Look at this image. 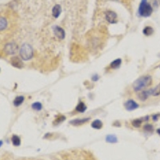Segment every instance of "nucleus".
Segmentation results:
<instances>
[{
  "mask_svg": "<svg viewBox=\"0 0 160 160\" xmlns=\"http://www.w3.org/2000/svg\"><path fill=\"white\" fill-rule=\"evenodd\" d=\"M4 51L7 55H15L18 51V46L15 43H8L4 47Z\"/></svg>",
  "mask_w": 160,
  "mask_h": 160,
  "instance_id": "4",
  "label": "nucleus"
},
{
  "mask_svg": "<svg viewBox=\"0 0 160 160\" xmlns=\"http://www.w3.org/2000/svg\"><path fill=\"white\" fill-rule=\"evenodd\" d=\"M138 107H139V104L133 99H129V100L126 102L125 108L129 111L134 110L137 109Z\"/></svg>",
  "mask_w": 160,
  "mask_h": 160,
  "instance_id": "6",
  "label": "nucleus"
},
{
  "mask_svg": "<svg viewBox=\"0 0 160 160\" xmlns=\"http://www.w3.org/2000/svg\"><path fill=\"white\" fill-rule=\"evenodd\" d=\"M151 94L153 96H159L160 95V83L155 88L151 90Z\"/></svg>",
  "mask_w": 160,
  "mask_h": 160,
  "instance_id": "19",
  "label": "nucleus"
},
{
  "mask_svg": "<svg viewBox=\"0 0 160 160\" xmlns=\"http://www.w3.org/2000/svg\"><path fill=\"white\" fill-rule=\"evenodd\" d=\"M150 95H151V90H142L138 94V98L140 99L141 101H146Z\"/></svg>",
  "mask_w": 160,
  "mask_h": 160,
  "instance_id": "10",
  "label": "nucleus"
},
{
  "mask_svg": "<svg viewBox=\"0 0 160 160\" xmlns=\"http://www.w3.org/2000/svg\"><path fill=\"white\" fill-rule=\"evenodd\" d=\"M157 133L159 134L160 135V128H159V129H157Z\"/></svg>",
  "mask_w": 160,
  "mask_h": 160,
  "instance_id": "27",
  "label": "nucleus"
},
{
  "mask_svg": "<svg viewBox=\"0 0 160 160\" xmlns=\"http://www.w3.org/2000/svg\"><path fill=\"white\" fill-rule=\"evenodd\" d=\"M98 78V74H95V75H94V76L92 77V79H93L94 81H97Z\"/></svg>",
  "mask_w": 160,
  "mask_h": 160,
  "instance_id": "26",
  "label": "nucleus"
},
{
  "mask_svg": "<svg viewBox=\"0 0 160 160\" xmlns=\"http://www.w3.org/2000/svg\"><path fill=\"white\" fill-rule=\"evenodd\" d=\"M19 55L20 57L24 61L29 60V59H32V57L34 55V49L30 44L24 43V44L22 45V47L20 48Z\"/></svg>",
  "mask_w": 160,
  "mask_h": 160,
  "instance_id": "2",
  "label": "nucleus"
},
{
  "mask_svg": "<svg viewBox=\"0 0 160 160\" xmlns=\"http://www.w3.org/2000/svg\"><path fill=\"white\" fill-rule=\"evenodd\" d=\"M90 120V118H76L74 120H71L70 122V124L74 126H80L86 123L87 122Z\"/></svg>",
  "mask_w": 160,
  "mask_h": 160,
  "instance_id": "9",
  "label": "nucleus"
},
{
  "mask_svg": "<svg viewBox=\"0 0 160 160\" xmlns=\"http://www.w3.org/2000/svg\"><path fill=\"white\" fill-rule=\"evenodd\" d=\"M91 127L94 129H96V130H99L102 127V123L101 120L99 119H95L92 123H91Z\"/></svg>",
  "mask_w": 160,
  "mask_h": 160,
  "instance_id": "14",
  "label": "nucleus"
},
{
  "mask_svg": "<svg viewBox=\"0 0 160 160\" xmlns=\"http://www.w3.org/2000/svg\"><path fill=\"white\" fill-rule=\"evenodd\" d=\"M8 22L5 17H0V31L7 27Z\"/></svg>",
  "mask_w": 160,
  "mask_h": 160,
  "instance_id": "12",
  "label": "nucleus"
},
{
  "mask_svg": "<svg viewBox=\"0 0 160 160\" xmlns=\"http://www.w3.org/2000/svg\"><path fill=\"white\" fill-rule=\"evenodd\" d=\"M61 11H62L61 6H60L59 4H56V5L54 6V7L52 9V15L54 16L55 19H57V18H59V16L60 15Z\"/></svg>",
  "mask_w": 160,
  "mask_h": 160,
  "instance_id": "11",
  "label": "nucleus"
},
{
  "mask_svg": "<svg viewBox=\"0 0 160 160\" xmlns=\"http://www.w3.org/2000/svg\"><path fill=\"white\" fill-rule=\"evenodd\" d=\"M122 63V59H115V60H114L112 63H110V68H112V69H116L118 67H119L120 65H121Z\"/></svg>",
  "mask_w": 160,
  "mask_h": 160,
  "instance_id": "16",
  "label": "nucleus"
},
{
  "mask_svg": "<svg viewBox=\"0 0 160 160\" xmlns=\"http://www.w3.org/2000/svg\"><path fill=\"white\" fill-rule=\"evenodd\" d=\"M146 131H152L153 130H154V127H153V126L151 124H146L144 126V127H143Z\"/></svg>",
  "mask_w": 160,
  "mask_h": 160,
  "instance_id": "24",
  "label": "nucleus"
},
{
  "mask_svg": "<svg viewBox=\"0 0 160 160\" xmlns=\"http://www.w3.org/2000/svg\"><path fill=\"white\" fill-rule=\"evenodd\" d=\"M2 144H3V141H0V147L2 146Z\"/></svg>",
  "mask_w": 160,
  "mask_h": 160,
  "instance_id": "28",
  "label": "nucleus"
},
{
  "mask_svg": "<svg viewBox=\"0 0 160 160\" xmlns=\"http://www.w3.org/2000/svg\"><path fill=\"white\" fill-rule=\"evenodd\" d=\"M153 12V8L151 4L148 3L147 1L141 2L139 7V15L142 17H149L151 15Z\"/></svg>",
  "mask_w": 160,
  "mask_h": 160,
  "instance_id": "3",
  "label": "nucleus"
},
{
  "mask_svg": "<svg viewBox=\"0 0 160 160\" xmlns=\"http://www.w3.org/2000/svg\"><path fill=\"white\" fill-rule=\"evenodd\" d=\"M11 142L13 145L15 146V147H19L21 144V139H20V138L18 135H15L12 136Z\"/></svg>",
  "mask_w": 160,
  "mask_h": 160,
  "instance_id": "17",
  "label": "nucleus"
},
{
  "mask_svg": "<svg viewBox=\"0 0 160 160\" xmlns=\"http://www.w3.org/2000/svg\"><path fill=\"white\" fill-rule=\"evenodd\" d=\"M143 33L146 36H150V35H151L154 33V30H153V28L151 27H144L143 29Z\"/></svg>",
  "mask_w": 160,
  "mask_h": 160,
  "instance_id": "20",
  "label": "nucleus"
},
{
  "mask_svg": "<svg viewBox=\"0 0 160 160\" xmlns=\"http://www.w3.org/2000/svg\"><path fill=\"white\" fill-rule=\"evenodd\" d=\"M32 108L35 110H42V108H43V106H42V104L40 102H34L32 104Z\"/></svg>",
  "mask_w": 160,
  "mask_h": 160,
  "instance_id": "22",
  "label": "nucleus"
},
{
  "mask_svg": "<svg viewBox=\"0 0 160 160\" xmlns=\"http://www.w3.org/2000/svg\"><path fill=\"white\" fill-rule=\"evenodd\" d=\"M160 116L159 114H154L152 116V118L154 121H156V120H158V118H159V117Z\"/></svg>",
  "mask_w": 160,
  "mask_h": 160,
  "instance_id": "25",
  "label": "nucleus"
},
{
  "mask_svg": "<svg viewBox=\"0 0 160 160\" xmlns=\"http://www.w3.org/2000/svg\"><path fill=\"white\" fill-rule=\"evenodd\" d=\"M11 65L14 67L15 68H19V69H21L23 67V61L17 56H14L12 57L11 59Z\"/></svg>",
  "mask_w": 160,
  "mask_h": 160,
  "instance_id": "7",
  "label": "nucleus"
},
{
  "mask_svg": "<svg viewBox=\"0 0 160 160\" xmlns=\"http://www.w3.org/2000/svg\"><path fill=\"white\" fill-rule=\"evenodd\" d=\"M86 110V106L85 105V103L84 102H78V104L76 106V108H75V110L76 111H78V112H84L85 110Z\"/></svg>",
  "mask_w": 160,
  "mask_h": 160,
  "instance_id": "13",
  "label": "nucleus"
},
{
  "mask_svg": "<svg viewBox=\"0 0 160 160\" xmlns=\"http://www.w3.org/2000/svg\"><path fill=\"white\" fill-rule=\"evenodd\" d=\"M106 141L110 143H116L118 142V139L117 137L114 135H109L106 137Z\"/></svg>",
  "mask_w": 160,
  "mask_h": 160,
  "instance_id": "15",
  "label": "nucleus"
},
{
  "mask_svg": "<svg viewBox=\"0 0 160 160\" xmlns=\"http://www.w3.org/2000/svg\"><path fill=\"white\" fill-rule=\"evenodd\" d=\"M54 34L58 39H61V40L64 39L65 35H66L64 30L62 27H59V26H55L54 27Z\"/></svg>",
  "mask_w": 160,
  "mask_h": 160,
  "instance_id": "8",
  "label": "nucleus"
},
{
  "mask_svg": "<svg viewBox=\"0 0 160 160\" xmlns=\"http://www.w3.org/2000/svg\"><path fill=\"white\" fill-rule=\"evenodd\" d=\"M65 118H66L65 116H63V115H59V117L55 118V121L54 122V123H55V124H59L60 123H62V122L64 121Z\"/></svg>",
  "mask_w": 160,
  "mask_h": 160,
  "instance_id": "23",
  "label": "nucleus"
},
{
  "mask_svg": "<svg viewBox=\"0 0 160 160\" xmlns=\"http://www.w3.org/2000/svg\"><path fill=\"white\" fill-rule=\"evenodd\" d=\"M152 83V78L151 75H144L136 79L133 83V90L135 92H139L143 90L145 88L151 86Z\"/></svg>",
  "mask_w": 160,
  "mask_h": 160,
  "instance_id": "1",
  "label": "nucleus"
},
{
  "mask_svg": "<svg viewBox=\"0 0 160 160\" xmlns=\"http://www.w3.org/2000/svg\"><path fill=\"white\" fill-rule=\"evenodd\" d=\"M24 102V97L23 96H17L14 100V105L15 106H19L23 102Z\"/></svg>",
  "mask_w": 160,
  "mask_h": 160,
  "instance_id": "18",
  "label": "nucleus"
},
{
  "mask_svg": "<svg viewBox=\"0 0 160 160\" xmlns=\"http://www.w3.org/2000/svg\"><path fill=\"white\" fill-rule=\"evenodd\" d=\"M106 19L107 20V22H109L110 23H116L118 21L117 14L115 12L112 11H107L105 14Z\"/></svg>",
  "mask_w": 160,
  "mask_h": 160,
  "instance_id": "5",
  "label": "nucleus"
},
{
  "mask_svg": "<svg viewBox=\"0 0 160 160\" xmlns=\"http://www.w3.org/2000/svg\"><path fill=\"white\" fill-rule=\"evenodd\" d=\"M143 120L142 118H136V119H134L131 122V124L135 127H140L142 123H143Z\"/></svg>",
  "mask_w": 160,
  "mask_h": 160,
  "instance_id": "21",
  "label": "nucleus"
}]
</instances>
